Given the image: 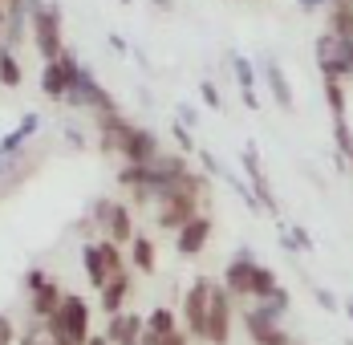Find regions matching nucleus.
Listing matches in <instances>:
<instances>
[{
  "label": "nucleus",
  "instance_id": "nucleus-1",
  "mask_svg": "<svg viewBox=\"0 0 353 345\" xmlns=\"http://www.w3.org/2000/svg\"><path fill=\"white\" fill-rule=\"evenodd\" d=\"M203 195H208V179L203 175H187V179H179V183H167V187H159L154 191V224L159 228H171L179 232L183 224H191L195 215H199V207H203Z\"/></svg>",
  "mask_w": 353,
  "mask_h": 345
},
{
  "label": "nucleus",
  "instance_id": "nucleus-2",
  "mask_svg": "<svg viewBox=\"0 0 353 345\" xmlns=\"http://www.w3.org/2000/svg\"><path fill=\"white\" fill-rule=\"evenodd\" d=\"M29 8V29H33V45L45 61H57L65 53L61 45V4H41V0H25Z\"/></svg>",
  "mask_w": 353,
  "mask_h": 345
},
{
  "label": "nucleus",
  "instance_id": "nucleus-3",
  "mask_svg": "<svg viewBox=\"0 0 353 345\" xmlns=\"http://www.w3.org/2000/svg\"><path fill=\"white\" fill-rule=\"evenodd\" d=\"M288 309V293L272 297V301H256L252 309L244 313V329L256 345H292L288 333L281 329V313Z\"/></svg>",
  "mask_w": 353,
  "mask_h": 345
},
{
  "label": "nucleus",
  "instance_id": "nucleus-4",
  "mask_svg": "<svg viewBox=\"0 0 353 345\" xmlns=\"http://www.w3.org/2000/svg\"><path fill=\"white\" fill-rule=\"evenodd\" d=\"M45 329H49V333H53L57 342L85 345V342H90V305H85L81 297L65 293L61 309L53 313V317H45Z\"/></svg>",
  "mask_w": 353,
  "mask_h": 345
},
{
  "label": "nucleus",
  "instance_id": "nucleus-5",
  "mask_svg": "<svg viewBox=\"0 0 353 345\" xmlns=\"http://www.w3.org/2000/svg\"><path fill=\"white\" fill-rule=\"evenodd\" d=\"M81 264H85V276H90V284L102 293L110 280L118 273H126V260H122V248L114 240H94L81 248Z\"/></svg>",
  "mask_w": 353,
  "mask_h": 345
},
{
  "label": "nucleus",
  "instance_id": "nucleus-6",
  "mask_svg": "<svg viewBox=\"0 0 353 345\" xmlns=\"http://www.w3.org/2000/svg\"><path fill=\"white\" fill-rule=\"evenodd\" d=\"M317 66L325 77L333 81H345L353 77V37H337V33H325L317 37Z\"/></svg>",
  "mask_w": 353,
  "mask_h": 345
},
{
  "label": "nucleus",
  "instance_id": "nucleus-7",
  "mask_svg": "<svg viewBox=\"0 0 353 345\" xmlns=\"http://www.w3.org/2000/svg\"><path fill=\"white\" fill-rule=\"evenodd\" d=\"M212 293H215V280L212 276H199V280H191V288H187V297H183V325H187V337H199L203 342V333H208V309H212Z\"/></svg>",
  "mask_w": 353,
  "mask_h": 345
},
{
  "label": "nucleus",
  "instance_id": "nucleus-8",
  "mask_svg": "<svg viewBox=\"0 0 353 345\" xmlns=\"http://www.w3.org/2000/svg\"><path fill=\"white\" fill-rule=\"evenodd\" d=\"M77 77H81V66H77V57L65 49L57 61H45V69H41V94L65 102L73 94V86H77Z\"/></svg>",
  "mask_w": 353,
  "mask_h": 345
},
{
  "label": "nucleus",
  "instance_id": "nucleus-9",
  "mask_svg": "<svg viewBox=\"0 0 353 345\" xmlns=\"http://www.w3.org/2000/svg\"><path fill=\"white\" fill-rule=\"evenodd\" d=\"M94 224H102V228H106V236L118 244V248L134 240V215H130V207H126V204L98 199V204H94Z\"/></svg>",
  "mask_w": 353,
  "mask_h": 345
},
{
  "label": "nucleus",
  "instance_id": "nucleus-10",
  "mask_svg": "<svg viewBox=\"0 0 353 345\" xmlns=\"http://www.w3.org/2000/svg\"><path fill=\"white\" fill-rule=\"evenodd\" d=\"M25 288H29V309H33L37 321H45V317H53V313L61 309V301H65V293H61V284L57 280H49V276L33 268V273L25 276Z\"/></svg>",
  "mask_w": 353,
  "mask_h": 345
},
{
  "label": "nucleus",
  "instance_id": "nucleus-11",
  "mask_svg": "<svg viewBox=\"0 0 353 345\" xmlns=\"http://www.w3.org/2000/svg\"><path fill=\"white\" fill-rule=\"evenodd\" d=\"M70 106H85V110H94V114H118V102L106 94V86L90 73V69H81V77H77V86H73V94L65 98Z\"/></svg>",
  "mask_w": 353,
  "mask_h": 345
},
{
  "label": "nucleus",
  "instance_id": "nucleus-12",
  "mask_svg": "<svg viewBox=\"0 0 353 345\" xmlns=\"http://www.w3.org/2000/svg\"><path fill=\"white\" fill-rule=\"evenodd\" d=\"M208 345H228L232 342V293L223 284H215L212 293V309H208V333H203Z\"/></svg>",
  "mask_w": 353,
  "mask_h": 345
},
{
  "label": "nucleus",
  "instance_id": "nucleus-13",
  "mask_svg": "<svg viewBox=\"0 0 353 345\" xmlns=\"http://www.w3.org/2000/svg\"><path fill=\"white\" fill-rule=\"evenodd\" d=\"M130 130H134V122H126L122 114H98V150H102V155H114V159H122Z\"/></svg>",
  "mask_w": 353,
  "mask_h": 345
},
{
  "label": "nucleus",
  "instance_id": "nucleus-14",
  "mask_svg": "<svg viewBox=\"0 0 353 345\" xmlns=\"http://www.w3.org/2000/svg\"><path fill=\"white\" fill-rule=\"evenodd\" d=\"M163 155V142L154 130H146V126H134L130 138H126V150H122V159H126V167H146V163H154Z\"/></svg>",
  "mask_w": 353,
  "mask_h": 345
},
{
  "label": "nucleus",
  "instance_id": "nucleus-15",
  "mask_svg": "<svg viewBox=\"0 0 353 345\" xmlns=\"http://www.w3.org/2000/svg\"><path fill=\"white\" fill-rule=\"evenodd\" d=\"M142 333H146V317H142V313L122 309V313H114V317H110V325H106V333H102V337H106L110 345H139Z\"/></svg>",
  "mask_w": 353,
  "mask_h": 345
},
{
  "label": "nucleus",
  "instance_id": "nucleus-16",
  "mask_svg": "<svg viewBox=\"0 0 353 345\" xmlns=\"http://www.w3.org/2000/svg\"><path fill=\"white\" fill-rule=\"evenodd\" d=\"M208 240H212V215H208V211H199L191 224H183L175 232L179 256H199V252L208 248Z\"/></svg>",
  "mask_w": 353,
  "mask_h": 345
},
{
  "label": "nucleus",
  "instance_id": "nucleus-17",
  "mask_svg": "<svg viewBox=\"0 0 353 345\" xmlns=\"http://www.w3.org/2000/svg\"><path fill=\"white\" fill-rule=\"evenodd\" d=\"M252 276H256V256L240 252L228 268H223V288L232 297H252Z\"/></svg>",
  "mask_w": 353,
  "mask_h": 345
},
{
  "label": "nucleus",
  "instance_id": "nucleus-18",
  "mask_svg": "<svg viewBox=\"0 0 353 345\" xmlns=\"http://www.w3.org/2000/svg\"><path fill=\"white\" fill-rule=\"evenodd\" d=\"M244 171H248V179H252V187H256V204L268 207V211H276V195H272V187H268L264 171H260V159H256V150H252V146L244 150Z\"/></svg>",
  "mask_w": 353,
  "mask_h": 345
},
{
  "label": "nucleus",
  "instance_id": "nucleus-19",
  "mask_svg": "<svg viewBox=\"0 0 353 345\" xmlns=\"http://www.w3.org/2000/svg\"><path fill=\"white\" fill-rule=\"evenodd\" d=\"M130 288H134V280H130V273H118L114 280H110L106 288H102V313H122L126 309V301H130Z\"/></svg>",
  "mask_w": 353,
  "mask_h": 345
},
{
  "label": "nucleus",
  "instance_id": "nucleus-20",
  "mask_svg": "<svg viewBox=\"0 0 353 345\" xmlns=\"http://www.w3.org/2000/svg\"><path fill=\"white\" fill-rule=\"evenodd\" d=\"M281 280H276V273L268 268V264H256V276H252V297L256 301H272V297H281Z\"/></svg>",
  "mask_w": 353,
  "mask_h": 345
},
{
  "label": "nucleus",
  "instance_id": "nucleus-21",
  "mask_svg": "<svg viewBox=\"0 0 353 345\" xmlns=\"http://www.w3.org/2000/svg\"><path fill=\"white\" fill-rule=\"evenodd\" d=\"M175 329H179V321H175V313L171 309L159 305V309L146 313V333H150V337H167V333H175Z\"/></svg>",
  "mask_w": 353,
  "mask_h": 345
},
{
  "label": "nucleus",
  "instance_id": "nucleus-22",
  "mask_svg": "<svg viewBox=\"0 0 353 345\" xmlns=\"http://www.w3.org/2000/svg\"><path fill=\"white\" fill-rule=\"evenodd\" d=\"M130 260H134V268L146 273V276L159 268V264H154V244L146 240V236H134V240H130Z\"/></svg>",
  "mask_w": 353,
  "mask_h": 345
},
{
  "label": "nucleus",
  "instance_id": "nucleus-23",
  "mask_svg": "<svg viewBox=\"0 0 353 345\" xmlns=\"http://www.w3.org/2000/svg\"><path fill=\"white\" fill-rule=\"evenodd\" d=\"M325 102L333 110V122H345V81L325 77Z\"/></svg>",
  "mask_w": 353,
  "mask_h": 345
},
{
  "label": "nucleus",
  "instance_id": "nucleus-24",
  "mask_svg": "<svg viewBox=\"0 0 353 345\" xmlns=\"http://www.w3.org/2000/svg\"><path fill=\"white\" fill-rule=\"evenodd\" d=\"M264 73H268V86H272V98H276L281 106H292V90H288V81H284L281 66H272V61H268V69H264Z\"/></svg>",
  "mask_w": 353,
  "mask_h": 345
},
{
  "label": "nucleus",
  "instance_id": "nucleus-25",
  "mask_svg": "<svg viewBox=\"0 0 353 345\" xmlns=\"http://www.w3.org/2000/svg\"><path fill=\"white\" fill-rule=\"evenodd\" d=\"M0 81L4 86H21V66H17L12 49H0Z\"/></svg>",
  "mask_w": 353,
  "mask_h": 345
},
{
  "label": "nucleus",
  "instance_id": "nucleus-26",
  "mask_svg": "<svg viewBox=\"0 0 353 345\" xmlns=\"http://www.w3.org/2000/svg\"><path fill=\"white\" fill-rule=\"evenodd\" d=\"M232 73H236L240 90H244V94H252V86H256V73H252V61H248V57H232Z\"/></svg>",
  "mask_w": 353,
  "mask_h": 345
},
{
  "label": "nucleus",
  "instance_id": "nucleus-27",
  "mask_svg": "<svg viewBox=\"0 0 353 345\" xmlns=\"http://www.w3.org/2000/svg\"><path fill=\"white\" fill-rule=\"evenodd\" d=\"M21 345H53V333L45 329V321H37L33 329H29V333L21 337Z\"/></svg>",
  "mask_w": 353,
  "mask_h": 345
},
{
  "label": "nucleus",
  "instance_id": "nucleus-28",
  "mask_svg": "<svg viewBox=\"0 0 353 345\" xmlns=\"http://www.w3.org/2000/svg\"><path fill=\"white\" fill-rule=\"evenodd\" d=\"M199 94H203V102L212 106V110H223V98H219V90H215L212 81H203V86H199Z\"/></svg>",
  "mask_w": 353,
  "mask_h": 345
},
{
  "label": "nucleus",
  "instance_id": "nucleus-29",
  "mask_svg": "<svg viewBox=\"0 0 353 345\" xmlns=\"http://www.w3.org/2000/svg\"><path fill=\"white\" fill-rule=\"evenodd\" d=\"M12 342H17V329H12V321L0 313V345H12Z\"/></svg>",
  "mask_w": 353,
  "mask_h": 345
},
{
  "label": "nucleus",
  "instance_id": "nucleus-30",
  "mask_svg": "<svg viewBox=\"0 0 353 345\" xmlns=\"http://www.w3.org/2000/svg\"><path fill=\"white\" fill-rule=\"evenodd\" d=\"M175 138H179V146H183V155H195V142H191V135H187V126H183V122L175 126Z\"/></svg>",
  "mask_w": 353,
  "mask_h": 345
},
{
  "label": "nucleus",
  "instance_id": "nucleus-31",
  "mask_svg": "<svg viewBox=\"0 0 353 345\" xmlns=\"http://www.w3.org/2000/svg\"><path fill=\"white\" fill-rule=\"evenodd\" d=\"M159 345H191V337H187L183 329H175V333H167V337H159Z\"/></svg>",
  "mask_w": 353,
  "mask_h": 345
},
{
  "label": "nucleus",
  "instance_id": "nucleus-32",
  "mask_svg": "<svg viewBox=\"0 0 353 345\" xmlns=\"http://www.w3.org/2000/svg\"><path fill=\"white\" fill-rule=\"evenodd\" d=\"M313 297H317V305H325V309H337V297H333V293H325V288H317Z\"/></svg>",
  "mask_w": 353,
  "mask_h": 345
},
{
  "label": "nucleus",
  "instance_id": "nucleus-33",
  "mask_svg": "<svg viewBox=\"0 0 353 345\" xmlns=\"http://www.w3.org/2000/svg\"><path fill=\"white\" fill-rule=\"evenodd\" d=\"M296 4H301V8H305V12H317V8H329V4H333V0H296Z\"/></svg>",
  "mask_w": 353,
  "mask_h": 345
},
{
  "label": "nucleus",
  "instance_id": "nucleus-34",
  "mask_svg": "<svg viewBox=\"0 0 353 345\" xmlns=\"http://www.w3.org/2000/svg\"><path fill=\"white\" fill-rule=\"evenodd\" d=\"M199 159H203V167H208V171L212 175H219V163H215L212 155H208V150H199Z\"/></svg>",
  "mask_w": 353,
  "mask_h": 345
},
{
  "label": "nucleus",
  "instance_id": "nucleus-35",
  "mask_svg": "<svg viewBox=\"0 0 353 345\" xmlns=\"http://www.w3.org/2000/svg\"><path fill=\"white\" fill-rule=\"evenodd\" d=\"M4 29H8V8L0 4V49H4Z\"/></svg>",
  "mask_w": 353,
  "mask_h": 345
},
{
  "label": "nucleus",
  "instance_id": "nucleus-36",
  "mask_svg": "<svg viewBox=\"0 0 353 345\" xmlns=\"http://www.w3.org/2000/svg\"><path fill=\"white\" fill-rule=\"evenodd\" d=\"M341 155H345V163H350V167H353V142H350V146H345V150H341Z\"/></svg>",
  "mask_w": 353,
  "mask_h": 345
},
{
  "label": "nucleus",
  "instance_id": "nucleus-37",
  "mask_svg": "<svg viewBox=\"0 0 353 345\" xmlns=\"http://www.w3.org/2000/svg\"><path fill=\"white\" fill-rule=\"evenodd\" d=\"M85 345H110V342H106V337H90Z\"/></svg>",
  "mask_w": 353,
  "mask_h": 345
},
{
  "label": "nucleus",
  "instance_id": "nucleus-38",
  "mask_svg": "<svg viewBox=\"0 0 353 345\" xmlns=\"http://www.w3.org/2000/svg\"><path fill=\"white\" fill-rule=\"evenodd\" d=\"M0 4H4V8H12V4H21V0H0Z\"/></svg>",
  "mask_w": 353,
  "mask_h": 345
},
{
  "label": "nucleus",
  "instance_id": "nucleus-39",
  "mask_svg": "<svg viewBox=\"0 0 353 345\" xmlns=\"http://www.w3.org/2000/svg\"><path fill=\"white\" fill-rule=\"evenodd\" d=\"M345 309H350V321H353V301H350V305H345Z\"/></svg>",
  "mask_w": 353,
  "mask_h": 345
},
{
  "label": "nucleus",
  "instance_id": "nucleus-40",
  "mask_svg": "<svg viewBox=\"0 0 353 345\" xmlns=\"http://www.w3.org/2000/svg\"><path fill=\"white\" fill-rule=\"evenodd\" d=\"M122 4H130V0H122Z\"/></svg>",
  "mask_w": 353,
  "mask_h": 345
},
{
  "label": "nucleus",
  "instance_id": "nucleus-41",
  "mask_svg": "<svg viewBox=\"0 0 353 345\" xmlns=\"http://www.w3.org/2000/svg\"><path fill=\"white\" fill-rule=\"evenodd\" d=\"M292 345H296V342H292Z\"/></svg>",
  "mask_w": 353,
  "mask_h": 345
}]
</instances>
